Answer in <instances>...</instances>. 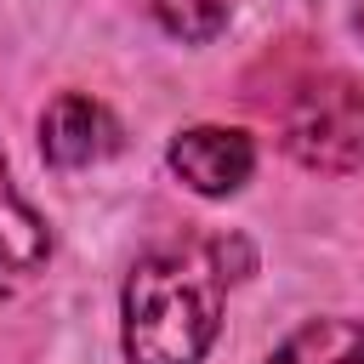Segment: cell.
I'll list each match as a JSON object with an SVG mask.
<instances>
[{
	"label": "cell",
	"instance_id": "obj_1",
	"mask_svg": "<svg viewBox=\"0 0 364 364\" xmlns=\"http://www.w3.org/2000/svg\"><path fill=\"white\" fill-rule=\"evenodd\" d=\"M222 245H176L154 250L125 279V358L131 364H199L222 330L228 296Z\"/></svg>",
	"mask_w": 364,
	"mask_h": 364
},
{
	"label": "cell",
	"instance_id": "obj_2",
	"mask_svg": "<svg viewBox=\"0 0 364 364\" xmlns=\"http://www.w3.org/2000/svg\"><path fill=\"white\" fill-rule=\"evenodd\" d=\"M284 154L318 176L364 171V85L341 68L307 74L279 114Z\"/></svg>",
	"mask_w": 364,
	"mask_h": 364
},
{
	"label": "cell",
	"instance_id": "obj_3",
	"mask_svg": "<svg viewBox=\"0 0 364 364\" xmlns=\"http://www.w3.org/2000/svg\"><path fill=\"white\" fill-rule=\"evenodd\" d=\"M171 171L205 193V199H228L250 182L256 171V142L245 131H228V125H193V131H176L171 148H165Z\"/></svg>",
	"mask_w": 364,
	"mask_h": 364
},
{
	"label": "cell",
	"instance_id": "obj_4",
	"mask_svg": "<svg viewBox=\"0 0 364 364\" xmlns=\"http://www.w3.org/2000/svg\"><path fill=\"white\" fill-rule=\"evenodd\" d=\"M40 148H46L51 165L74 171V165H91V159L114 154V148H119V125H114V114H108L97 97L63 91V97L46 108V119H40Z\"/></svg>",
	"mask_w": 364,
	"mask_h": 364
},
{
	"label": "cell",
	"instance_id": "obj_5",
	"mask_svg": "<svg viewBox=\"0 0 364 364\" xmlns=\"http://www.w3.org/2000/svg\"><path fill=\"white\" fill-rule=\"evenodd\" d=\"M51 239H46V222L34 216V205L6 182V159H0V290L23 284L40 262H46Z\"/></svg>",
	"mask_w": 364,
	"mask_h": 364
},
{
	"label": "cell",
	"instance_id": "obj_6",
	"mask_svg": "<svg viewBox=\"0 0 364 364\" xmlns=\"http://www.w3.org/2000/svg\"><path fill=\"white\" fill-rule=\"evenodd\" d=\"M267 364H364V318H307Z\"/></svg>",
	"mask_w": 364,
	"mask_h": 364
},
{
	"label": "cell",
	"instance_id": "obj_7",
	"mask_svg": "<svg viewBox=\"0 0 364 364\" xmlns=\"http://www.w3.org/2000/svg\"><path fill=\"white\" fill-rule=\"evenodd\" d=\"M142 6L154 11V23H159L165 34L193 40V46L216 40V34L228 28V11H233V0H142Z\"/></svg>",
	"mask_w": 364,
	"mask_h": 364
},
{
	"label": "cell",
	"instance_id": "obj_8",
	"mask_svg": "<svg viewBox=\"0 0 364 364\" xmlns=\"http://www.w3.org/2000/svg\"><path fill=\"white\" fill-rule=\"evenodd\" d=\"M347 17H353V28H358V40H364V0H347Z\"/></svg>",
	"mask_w": 364,
	"mask_h": 364
}]
</instances>
